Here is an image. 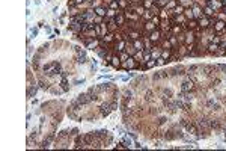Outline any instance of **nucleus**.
<instances>
[{"instance_id": "f257e3e1", "label": "nucleus", "mask_w": 226, "mask_h": 151, "mask_svg": "<svg viewBox=\"0 0 226 151\" xmlns=\"http://www.w3.org/2000/svg\"><path fill=\"white\" fill-rule=\"evenodd\" d=\"M196 89H198V85L190 77H185V80L181 83V92H196Z\"/></svg>"}, {"instance_id": "f03ea898", "label": "nucleus", "mask_w": 226, "mask_h": 151, "mask_svg": "<svg viewBox=\"0 0 226 151\" xmlns=\"http://www.w3.org/2000/svg\"><path fill=\"white\" fill-rule=\"evenodd\" d=\"M98 109H100V116L101 118H105L110 115V112L113 110L112 106H110V101H105V103H100V106H98Z\"/></svg>"}, {"instance_id": "7ed1b4c3", "label": "nucleus", "mask_w": 226, "mask_h": 151, "mask_svg": "<svg viewBox=\"0 0 226 151\" xmlns=\"http://www.w3.org/2000/svg\"><path fill=\"white\" fill-rule=\"evenodd\" d=\"M77 100L83 104V106H88V104H90V103H92V98H90V94L88 92V91H86V92H81V94H79L77 95Z\"/></svg>"}, {"instance_id": "20e7f679", "label": "nucleus", "mask_w": 226, "mask_h": 151, "mask_svg": "<svg viewBox=\"0 0 226 151\" xmlns=\"http://www.w3.org/2000/svg\"><path fill=\"white\" fill-rule=\"evenodd\" d=\"M207 5L213 8L216 12L223 11V6H222V2H220V0H207Z\"/></svg>"}, {"instance_id": "39448f33", "label": "nucleus", "mask_w": 226, "mask_h": 151, "mask_svg": "<svg viewBox=\"0 0 226 151\" xmlns=\"http://www.w3.org/2000/svg\"><path fill=\"white\" fill-rule=\"evenodd\" d=\"M192 11H193V15H194L196 20H199V18L203 17V9H202V6H199L198 3H194L192 6Z\"/></svg>"}, {"instance_id": "423d86ee", "label": "nucleus", "mask_w": 226, "mask_h": 151, "mask_svg": "<svg viewBox=\"0 0 226 151\" xmlns=\"http://www.w3.org/2000/svg\"><path fill=\"white\" fill-rule=\"evenodd\" d=\"M198 23H199V27H202L203 30L208 29L209 26H213V23H211V18H209V17H205V15H203L202 18H199Z\"/></svg>"}, {"instance_id": "0eeeda50", "label": "nucleus", "mask_w": 226, "mask_h": 151, "mask_svg": "<svg viewBox=\"0 0 226 151\" xmlns=\"http://www.w3.org/2000/svg\"><path fill=\"white\" fill-rule=\"evenodd\" d=\"M110 65H112V68H115V70H121L122 60L119 59V55H118V53H115V55H113V57H112V60H110Z\"/></svg>"}, {"instance_id": "6e6552de", "label": "nucleus", "mask_w": 226, "mask_h": 151, "mask_svg": "<svg viewBox=\"0 0 226 151\" xmlns=\"http://www.w3.org/2000/svg\"><path fill=\"white\" fill-rule=\"evenodd\" d=\"M158 29H160L163 33H164V32H169V30L172 29V26H170V21H169L167 18L161 20V21H160V26H158Z\"/></svg>"}, {"instance_id": "1a4fd4ad", "label": "nucleus", "mask_w": 226, "mask_h": 151, "mask_svg": "<svg viewBox=\"0 0 226 151\" xmlns=\"http://www.w3.org/2000/svg\"><path fill=\"white\" fill-rule=\"evenodd\" d=\"M218 50V44H214V42H208L207 45V55L209 56H216V51Z\"/></svg>"}, {"instance_id": "9d476101", "label": "nucleus", "mask_w": 226, "mask_h": 151, "mask_svg": "<svg viewBox=\"0 0 226 151\" xmlns=\"http://www.w3.org/2000/svg\"><path fill=\"white\" fill-rule=\"evenodd\" d=\"M115 21H116V24H118L119 27L125 24V23H127V18H125V15H124V11H119V14L115 17Z\"/></svg>"}, {"instance_id": "9b49d317", "label": "nucleus", "mask_w": 226, "mask_h": 151, "mask_svg": "<svg viewBox=\"0 0 226 151\" xmlns=\"http://www.w3.org/2000/svg\"><path fill=\"white\" fill-rule=\"evenodd\" d=\"M202 9H203V15H205V17H209V18L216 17V14H217V12L213 9V8H211V6H208V5H205V6L202 8Z\"/></svg>"}, {"instance_id": "f8f14e48", "label": "nucleus", "mask_w": 226, "mask_h": 151, "mask_svg": "<svg viewBox=\"0 0 226 151\" xmlns=\"http://www.w3.org/2000/svg\"><path fill=\"white\" fill-rule=\"evenodd\" d=\"M139 38H142V32H139V30H130V33H128V39L136 41V39H139Z\"/></svg>"}, {"instance_id": "ddd939ff", "label": "nucleus", "mask_w": 226, "mask_h": 151, "mask_svg": "<svg viewBox=\"0 0 226 151\" xmlns=\"http://www.w3.org/2000/svg\"><path fill=\"white\" fill-rule=\"evenodd\" d=\"M119 29V26L116 24V21H115V18H113L110 23H107V30H109V33H115L116 30Z\"/></svg>"}, {"instance_id": "4468645a", "label": "nucleus", "mask_w": 226, "mask_h": 151, "mask_svg": "<svg viewBox=\"0 0 226 151\" xmlns=\"http://www.w3.org/2000/svg\"><path fill=\"white\" fill-rule=\"evenodd\" d=\"M94 11L96 15H100V17H105V15H107V8L105 6H96V8H94Z\"/></svg>"}, {"instance_id": "2eb2a0df", "label": "nucleus", "mask_w": 226, "mask_h": 151, "mask_svg": "<svg viewBox=\"0 0 226 151\" xmlns=\"http://www.w3.org/2000/svg\"><path fill=\"white\" fill-rule=\"evenodd\" d=\"M155 29H158V26L155 24L152 20L145 21V30H146V32H152V30H155Z\"/></svg>"}, {"instance_id": "dca6fc26", "label": "nucleus", "mask_w": 226, "mask_h": 151, "mask_svg": "<svg viewBox=\"0 0 226 151\" xmlns=\"http://www.w3.org/2000/svg\"><path fill=\"white\" fill-rule=\"evenodd\" d=\"M133 45H134V48L136 50H145V42H143V39L142 38H139V39H136V41H133Z\"/></svg>"}, {"instance_id": "f3484780", "label": "nucleus", "mask_w": 226, "mask_h": 151, "mask_svg": "<svg viewBox=\"0 0 226 151\" xmlns=\"http://www.w3.org/2000/svg\"><path fill=\"white\" fill-rule=\"evenodd\" d=\"M94 23H90V21H85V23H83V24H81V33H86L88 32V30H90V29H94Z\"/></svg>"}, {"instance_id": "a211bd4d", "label": "nucleus", "mask_w": 226, "mask_h": 151, "mask_svg": "<svg viewBox=\"0 0 226 151\" xmlns=\"http://www.w3.org/2000/svg\"><path fill=\"white\" fill-rule=\"evenodd\" d=\"M154 17H155V15L152 14V11H151V9H146V11H145V14L142 15L143 21H149V20H152Z\"/></svg>"}, {"instance_id": "6ab92c4d", "label": "nucleus", "mask_w": 226, "mask_h": 151, "mask_svg": "<svg viewBox=\"0 0 226 151\" xmlns=\"http://www.w3.org/2000/svg\"><path fill=\"white\" fill-rule=\"evenodd\" d=\"M136 62H139V64H143V51L142 50H137L136 51V55L133 56Z\"/></svg>"}, {"instance_id": "aec40b11", "label": "nucleus", "mask_w": 226, "mask_h": 151, "mask_svg": "<svg viewBox=\"0 0 226 151\" xmlns=\"http://www.w3.org/2000/svg\"><path fill=\"white\" fill-rule=\"evenodd\" d=\"M184 9H185V8H184L183 5H178L175 9H170V12H172L173 15H181V14H184Z\"/></svg>"}, {"instance_id": "412c9836", "label": "nucleus", "mask_w": 226, "mask_h": 151, "mask_svg": "<svg viewBox=\"0 0 226 151\" xmlns=\"http://www.w3.org/2000/svg\"><path fill=\"white\" fill-rule=\"evenodd\" d=\"M178 3L183 5L184 8H192L196 2H194V0H178Z\"/></svg>"}, {"instance_id": "4be33fe9", "label": "nucleus", "mask_w": 226, "mask_h": 151, "mask_svg": "<svg viewBox=\"0 0 226 151\" xmlns=\"http://www.w3.org/2000/svg\"><path fill=\"white\" fill-rule=\"evenodd\" d=\"M179 3H178V0H167V5H166V9H175V8L178 6Z\"/></svg>"}, {"instance_id": "5701e85b", "label": "nucleus", "mask_w": 226, "mask_h": 151, "mask_svg": "<svg viewBox=\"0 0 226 151\" xmlns=\"http://www.w3.org/2000/svg\"><path fill=\"white\" fill-rule=\"evenodd\" d=\"M118 3H119V9L121 11H125L128 6H130V2L128 0H118Z\"/></svg>"}, {"instance_id": "b1692460", "label": "nucleus", "mask_w": 226, "mask_h": 151, "mask_svg": "<svg viewBox=\"0 0 226 151\" xmlns=\"http://www.w3.org/2000/svg\"><path fill=\"white\" fill-rule=\"evenodd\" d=\"M170 56H172V48H169V50H161V57H164L166 60H167V64H169Z\"/></svg>"}, {"instance_id": "393cba45", "label": "nucleus", "mask_w": 226, "mask_h": 151, "mask_svg": "<svg viewBox=\"0 0 226 151\" xmlns=\"http://www.w3.org/2000/svg\"><path fill=\"white\" fill-rule=\"evenodd\" d=\"M169 41H170V44H172V48H176L178 45H179V41H178V36H175V35H172L170 38H169Z\"/></svg>"}, {"instance_id": "a878e982", "label": "nucleus", "mask_w": 226, "mask_h": 151, "mask_svg": "<svg viewBox=\"0 0 226 151\" xmlns=\"http://www.w3.org/2000/svg\"><path fill=\"white\" fill-rule=\"evenodd\" d=\"M184 15H185V18H187V20H193V18H194L192 8H185V9H184Z\"/></svg>"}, {"instance_id": "bb28decb", "label": "nucleus", "mask_w": 226, "mask_h": 151, "mask_svg": "<svg viewBox=\"0 0 226 151\" xmlns=\"http://www.w3.org/2000/svg\"><path fill=\"white\" fill-rule=\"evenodd\" d=\"M104 41L107 42V44H112V42H115V33H107V35H104Z\"/></svg>"}, {"instance_id": "cd10ccee", "label": "nucleus", "mask_w": 226, "mask_h": 151, "mask_svg": "<svg viewBox=\"0 0 226 151\" xmlns=\"http://www.w3.org/2000/svg\"><path fill=\"white\" fill-rule=\"evenodd\" d=\"M134 11H136V14H137L139 17H142V15L145 14V11H146V9H145V6H143V5H137Z\"/></svg>"}, {"instance_id": "c85d7f7f", "label": "nucleus", "mask_w": 226, "mask_h": 151, "mask_svg": "<svg viewBox=\"0 0 226 151\" xmlns=\"http://www.w3.org/2000/svg\"><path fill=\"white\" fill-rule=\"evenodd\" d=\"M158 17H160L161 20L167 18V17H169V9H166V8H161V9H160V14H158Z\"/></svg>"}, {"instance_id": "c756f323", "label": "nucleus", "mask_w": 226, "mask_h": 151, "mask_svg": "<svg viewBox=\"0 0 226 151\" xmlns=\"http://www.w3.org/2000/svg\"><path fill=\"white\" fill-rule=\"evenodd\" d=\"M176 23H178V24H181V26H183V24H185V23H187V18H185V15H184V14H181V15H176Z\"/></svg>"}, {"instance_id": "7c9ffc66", "label": "nucleus", "mask_w": 226, "mask_h": 151, "mask_svg": "<svg viewBox=\"0 0 226 151\" xmlns=\"http://www.w3.org/2000/svg\"><path fill=\"white\" fill-rule=\"evenodd\" d=\"M121 11V9H119ZM119 11H116V9H112V8H109L107 9V17H112V18H115L116 15L119 14Z\"/></svg>"}, {"instance_id": "2f4dec72", "label": "nucleus", "mask_w": 226, "mask_h": 151, "mask_svg": "<svg viewBox=\"0 0 226 151\" xmlns=\"http://www.w3.org/2000/svg\"><path fill=\"white\" fill-rule=\"evenodd\" d=\"M158 8H166V5H167V0H155V3Z\"/></svg>"}, {"instance_id": "473e14b6", "label": "nucleus", "mask_w": 226, "mask_h": 151, "mask_svg": "<svg viewBox=\"0 0 226 151\" xmlns=\"http://www.w3.org/2000/svg\"><path fill=\"white\" fill-rule=\"evenodd\" d=\"M118 55H119V59L122 60V62H124V60H127L128 57H130V55H128L127 51H121V53H118Z\"/></svg>"}, {"instance_id": "72a5a7b5", "label": "nucleus", "mask_w": 226, "mask_h": 151, "mask_svg": "<svg viewBox=\"0 0 226 151\" xmlns=\"http://www.w3.org/2000/svg\"><path fill=\"white\" fill-rule=\"evenodd\" d=\"M109 8H112V9H116V11H119V3H118V0H112V2H110V5H109Z\"/></svg>"}, {"instance_id": "f704fd0d", "label": "nucleus", "mask_w": 226, "mask_h": 151, "mask_svg": "<svg viewBox=\"0 0 226 151\" xmlns=\"http://www.w3.org/2000/svg\"><path fill=\"white\" fill-rule=\"evenodd\" d=\"M143 6H145V9H151V6L154 5V2L152 0H143V3H142Z\"/></svg>"}, {"instance_id": "c9c22d12", "label": "nucleus", "mask_w": 226, "mask_h": 151, "mask_svg": "<svg viewBox=\"0 0 226 151\" xmlns=\"http://www.w3.org/2000/svg\"><path fill=\"white\" fill-rule=\"evenodd\" d=\"M155 60H157V66H161V65H164V64H167V60H166L164 57H161V56L158 57V59H155Z\"/></svg>"}, {"instance_id": "e433bc0d", "label": "nucleus", "mask_w": 226, "mask_h": 151, "mask_svg": "<svg viewBox=\"0 0 226 151\" xmlns=\"http://www.w3.org/2000/svg\"><path fill=\"white\" fill-rule=\"evenodd\" d=\"M160 9H161V8H158L157 5H152V6H151V11H152L154 15H158V14H160Z\"/></svg>"}, {"instance_id": "4c0bfd02", "label": "nucleus", "mask_w": 226, "mask_h": 151, "mask_svg": "<svg viewBox=\"0 0 226 151\" xmlns=\"http://www.w3.org/2000/svg\"><path fill=\"white\" fill-rule=\"evenodd\" d=\"M103 21H104V17H100V15H96V17L94 18V24H101Z\"/></svg>"}, {"instance_id": "58836bf2", "label": "nucleus", "mask_w": 226, "mask_h": 151, "mask_svg": "<svg viewBox=\"0 0 226 151\" xmlns=\"http://www.w3.org/2000/svg\"><path fill=\"white\" fill-rule=\"evenodd\" d=\"M94 30L96 32L98 36H103V33H101V24H95V26H94Z\"/></svg>"}, {"instance_id": "ea45409f", "label": "nucleus", "mask_w": 226, "mask_h": 151, "mask_svg": "<svg viewBox=\"0 0 226 151\" xmlns=\"http://www.w3.org/2000/svg\"><path fill=\"white\" fill-rule=\"evenodd\" d=\"M130 3H136V5H142L143 3V0H128Z\"/></svg>"}, {"instance_id": "a19ab883", "label": "nucleus", "mask_w": 226, "mask_h": 151, "mask_svg": "<svg viewBox=\"0 0 226 151\" xmlns=\"http://www.w3.org/2000/svg\"><path fill=\"white\" fill-rule=\"evenodd\" d=\"M85 2H86V0H74V3H75V5H77V6L83 5V3H85Z\"/></svg>"}, {"instance_id": "79ce46f5", "label": "nucleus", "mask_w": 226, "mask_h": 151, "mask_svg": "<svg viewBox=\"0 0 226 151\" xmlns=\"http://www.w3.org/2000/svg\"><path fill=\"white\" fill-rule=\"evenodd\" d=\"M223 11H225V12H226V9H223Z\"/></svg>"}, {"instance_id": "37998d69", "label": "nucleus", "mask_w": 226, "mask_h": 151, "mask_svg": "<svg viewBox=\"0 0 226 151\" xmlns=\"http://www.w3.org/2000/svg\"><path fill=\"white\" fill-rule=\"evenodd\" d=\"M220 2H222V0H220Z\"/></svg>"}]
</instances>
